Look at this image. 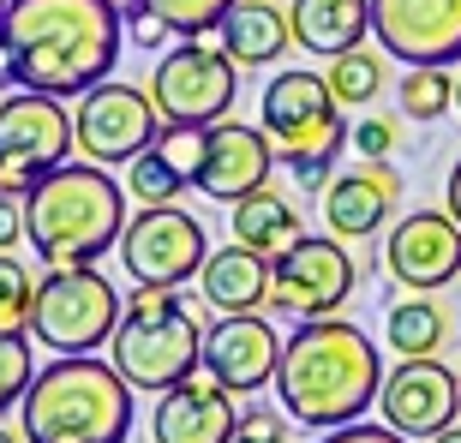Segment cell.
Segmentation results:
<instances>
[{"mask_svg": "<svg viewBox=\"0 0 461 443\" xmlns=\"http://www.w3.org/2000/svg\"><path fill=\"white\" fill-rule=\"evenodd\" d=\"M162 36H174V31L150 13V6H144V0H132V6H126V42H138V49L156 54V42H162Z\"/></svg>", "mask_w": 461, "mask_h": 443, "instance_id": "1f68e13d", "label": "cell"}, {"mask_svg": "<svg viewBox=\"0 0 461 443\" xmlns=\"http://www.w3.org/2000/svg\"><path fill=\"white\" fill-rule=\"evenodd\" d=\"M216 42L228 49L234 67H276L294 49V24L276 0H234L228 18L216 24Z\"/></svg>", "mask_w": 461, "mask_h": 443, "instance_id": "7402d4cb", "label": "cell"}, {"mask_svg": "<svg viewBox=\"0 0 461 443\" xmlns=\"http://www.w3.org/2000/svg\"><path fill=\"white\" fill-rule=\"evenodd\" d=\"M72 150H78V120L67 114V96L18 85L0 108V186L31 192L42 174L72 162Z\"/></svg>", "mask_w": 461, "mask_h": 443, "instance_id": "ba28073f", "label": "cell"}, {"mask_svg": "<svg viewBox=\"0 0 461 443\" xmlns=\"http://www.w3.org/2000/svg\"><path fill=\"white\" fill-rule=\"evenodd\" d=\"M0 24H6V0H0Z\"/></svg>", "mask_w": 461, "mask_h": 443, "instance_id": "60d3db41", "label": "cell"}, {"mask_svg": "<svg viewBox=\"0 0 461 443\" xmlns=\"http://www.w3.org/2000/svg\"><path fill=\"white\" fill-rule=\"evenodd\" d=\"M318 443H413V438H402L395 426H359V420H348V426L324 431Z\"/></svg>", "mask_w": 461, "mask_h": 443, "instance_id": "836d02e7", "label": "cell"}, {"mask_svg": "<svg viewBox=\"0 0 461 443\" xmlns=\"http://www.w3.org/2000/svg\"><path fill=\"white\" fill-rule=\"evenodd\" d=\"M144 6H150V13L162 18L174 36H210L228 18V6H234V0H144Z\"/></svg>", "mask_w": 461, "mask_h": 443, "instance_id": "f546056e", "label": "cell"}, {"mask_svg": "<svg viewBox=\"0 0 461 443\" xmlns=\"http://www.w3.org/2000/svg\"><path fill=\"white\" fill-rule=\"evenodd\" d=\"M426 443H461V426H449V431H438V438H426Z\"/></svg>", "mask_w": 461, "mask_h": 443, "instance_id": "8d00e7d4", "label": "cell"}, {"mask_svg": "<svg viewBox=\"0 0 461 443\" xmlns=\"http://www.w3.org/2000/svg\"><path fill=\"white\" fill-rule=\"evenodd\" d=\"M6 96H13V90H6V85H0V108H6Z\"/></svg>", "mask_w": 461, "mask_h": 443, "instance_id": "ab89813d", "label": "cell"}, {"mask_svg": "<svg viewBox=\"0 0 461 443\" xmlns=\"http://www.w3.org/2000/svg\"><path fill=\"white\" fill-rule=\"evenodd\" d=\"M36 384V354L24 330H0V413H13Z\"/></svg>", "mask_w": 461, "mask_h": 443, "instance_id": "83f0119b", "label": "cell"}, {"mask_svg": "<svg viewBox=\"0 0 461 443\" xmlns=\"http://www.w3.org/2000/svg\"><path fill=\"white\" fill-rule=\"evenodd\" d=\"M0 443H24V431H13V426H0Z\"/></svg>", "mask_w": 461, "mask_h": 443, "instance_id": "74e56055", "label": "cell"}, {"mask_svg": "<svg viewBox=\"0 0 461 443\" xmlns=\"http://www.w3.org/2000/svg\"><path fill=\"white\" fill-rule=\"evenodd\" d=\"M120 270L126 282H144V288H186L198 282L210 258L204 222L186 216L180 204H138V216H126V234H120Z\"/></svg>", "mask_w": 461, "mask_h": 443, "instance_id": "30bf717a", "label": "cell"}, {"mask_svg": "<svg viewBox=\"0 0 461 443\" xmlns=\"http://www.w3.org/2000/svg\"><path fill=\"white\" fill-rule=\"evenodd\" d=\"M359 264L348 258L342 234H306L288 258H276V312H294V318H324L354 294Z\"/></svg>", "mask_w": 461, "mask_h": 443, "instance_id": "7c38bea8", "label": "cell"}, {"mask_svg": "<svg viewBox=\"0 0 461 443\" xmlns=\"http://www.w3.org/2000/svg\"><path fill=\"white\" fill-rule=\"evenodd\" d=\"M384 390V359L366 330L348 318H300V330L282 336V366H276V402L288 420L318 431H336L377 402Z\"/></svg>", "mask_w": 461, "mask_h": 443, "instance_id": "7a4b0ae2", "label": "cell"}, {"mask_svg": "<svg viewBox=\"0 0 461 443\" xmlns=\"http://www.w3.org/2000/svg\"><path fill=\"white\" fill-rule=\"evenodd\" d=\"M120 318L126 300L96 264H49V276H36L31 336L49 354H103Z\"/></svg>", "mask_w": 461, "mask_h": 443, "instance_id": "52a82bcc", "label": "cell"}, {"mask_svg": "<svg viewBox=\"0 0 461 443\" xmlns=\"http://www.w3.org/2000/svg\"><path fill=\"white\" fill-rule=\"evenodd\" d=\"M377 413L402 438H438V431L456 426V413H461V372H449L438 354L402 359L395 372H384Z\"/></svg>", "mask_w": 461, "mask_h": 443, "instance_id": "9a60e30c", "label": "cell"}, {"mask_svg": "<svg viewBox=\"0 0 461 443\" xmlns=\"http://www.w3.org/2000/svg\"><path fill=\"white\" fill-rule=\"evenodd\" d=\"M354 150L366 156V162H384V156L395 150V120L390 114H366L354 126Z\"/></svg>", "mask_w": 461, "mask_h": 443, "instance_id": "4dcf8cb0", "label": "cell"}, {"mask_svg": "<svg viewBox=\"0 0 461 443\" xmlns=\"http://www.w3.org/2000/svg\"><path fill=\"white\" fill-rule=\"evenodd\" d=\"M204 168V126H162L150 150L126 162V192L138 204H174L180 192H198Z\"/></svg>", "mask_w": 461, "mask_h": 443, "instance_id": "d6986e66", "label": "cell"}, {"mask_svg": "<svg viewBox=\"0 0 461 443\" xmlns=\"http://www.w3.org/2000/svg\"><path fill=\"white\" fill-rule=\"evenodd\" d=\"M276 168V144L264 126L252 120H216L204 126V168H198V192L216 204H240L258 186H270Z\"/></svg>", "mask_w": 461, "mask_h": 443, "instance_id": "e0dca14e", "label": "cell"}, {"mask_svg": "<svg viewBox=\"0 0 461 443\" xmlns=\"http://www.w3.org/2000/svg\"><path fill=\"white\" fill-rule=\"evenodd\" d=\"M384 270L413 294H438L461 276V222L449 210H413L384 234Z\"/></svg>", "mask_w": 461, "mask_h": 443, "instance_id": "2e32d148", "label": "cell"}, {"mask_svg": "<svg viewBox=\"0 0 461 443\" xmlns=\"http://www.w3.org/2000/svg\"><path fill=\"white\" fill-rule=\"evenodd\" d=\"M395 108L408 120H420V126L444 120L449 108H456V78H449V67H408L395 78Z\"/></svg>", "mask_w": 461, "mask_h": 443, "instance_id": "484cf974", "label": "cell"}, {"mask_svg": "<svg viewBox=\"0 0 461 443\" xmlns=\"http://www.w3.org/2000/svg\"><path fill=\"white\" fill-rule=\"evenodd\" d=\"M36 276L18 264V252H0V330H31Z\"/></svg>", "mask_w": 461, "mask_h": 443, "instance_id": "f1b7e54d", "label": "cell"}, {"mask_svg": "<svg viewBox=\"0 0 461 443\" xmlns=\"http://www.w3.org/2000/svg\"><path fill=\"white\" fill-rule=\"evenodd\" d=\"M18 240H24V192L0 186V252H18Z\"/></svg>", "mask_w": 461, "mask_h": 443, "instance_id": "d6a6232c", "label": "cell"}, {"mask_svg": "<svg viewBox=\"0 0 461 443\" xmlns=\"http://www.w3.org/2000/svg\"><path fill=\"white\" fill-rule=\"evenodd\" d=\"M234 431H240L234 390H222L210 372H192L174 390L156 395V413H150L156 443H234Z\"/></svg>", "mask_w": 461, "mask_h": 443, "instance_id": "ac0fdd59", "label": "cell"}, {"mask_svg": "<svg viewBox=\"0 0 461 443\" xmlns=\"http://www.w3.org/2000/svg\"><path fill=\"white\" fill-rule=\"evenodd\" d=\"M395 198H402V180H395V168H384V162H359V168L330 174V186H324L330 234H342V240L384 234L390 216H395Z\"/></svg>", "mask_w": 461, "mask_h": 443, "instance_id": "ffe728a7", "label": "cell"}, {"mask_svg": "<svg viewBox=\"0 0 461 443\" xmlns=\"http://www.w3.org/2000/svg\"><path fill=\"white\" fill-rule=\"evenodd\" d=\"M444 210L461 222V156H456V168H449V186H444Z\"/></svg>", "mask_w": 461, "mask_h": 443, "instance_id": "e575fe53", "label": "cell"}, {"mask_svg": "<svg viewBox=\"0 0 461 443\" xmlns=\"http://www.w3.org/2000/svg\"><path fill=\"white\" fill-rule=\"evenodd\" d=\"M372 36L402 67H456L461 0H372Z\"/></svg>", "mask_w": 461, "mask_h": 443, "instance_id": "4fadbf2b", "label": "cell"}, {"mask_svg": "<svg viewBox=\"0 0 461 443\" xmlns=\"http://www.w3.org/2000/svg\"><path fill=\"white\" fill-rule=\"evenodd\" d=\"M258 126L270 132L276 162H288L294 180H300V186H318V192L330 186V168H336L342 144H354L330 78L324 72H306V67H288L264 85V96H258Z\"/></svg>", "mask_w": 461, "mask_h": 443, "instance_id": "5b68a950", "label": "cell"}, {"mask_svg": "<svg viewBox=\"0 0 461 443\" xmlns=\"http://www.w3.org/2000/svg\"><path fill=\"white\" fill-rule=\"evenodd\" d=\"M24 443H126L132 438V384L103 354H54L18 402Z\"/></svg>", "mask_w": 461, "mask_h": 443, "instance_id": "277c9868", "label": "cell"}, {"mask_svg": "<svg viewBox=\"0 0 461 443\" xmlns=\"http://www.w3.org/2000/svg\"><path fill=\"white\" fill-rule=\"evenodd\" d=\"M108 359L120 366V377L144 395L174 390L180 377L204 372V330H198V312L180 300V288H144L138 282L132 300H126V318H120L114 341H108Z\"/></svg>", "mask_w": 461, "mask_h": 443, "instance_id": "8992f818", "label": "cell"}, {"mask_svg": "<svg viewBox=\"0 0 461 443\" xmlns=\"http://www.w3.org/2000/svg\"><path fill=\"white\" fill-rule=\"evenodd\" d=\"M234 443H288V431H246V426H240Z\"/></svg>", "mask_w": 461, "mask_h": 443, "instance_id": "d590c367", "label": "cell"}, {"mask_svg": "<svg viewBox=\"0 0 461 443\" xmlns=\"http://www.w3.org/2000/svg\"><path fill=\"white\" fill-rule=\"evenodd\" d=\"M126 198L103 162H60L24 192V246L42 264H96L126 234Z\"/></svg>", "mask_w": 461, "mask_h": 443, "instance_id": "3957f363", "label": "cell"}, {"mask_svg": "<svg viewBox=\"0 0 461 443\" xmlns=\"http://www.w3.org/2000/svg\"><path fill=\"white\" fill-rule=\"evenodd\" d=\"M449 324H456L449 306H438L431 294H420V300H390L384 336H390L395 359H426V354H444V341L456 336Z\"/></svg>", "mask_w": 461, "mask_h": 443, "instance_id": "d4e9b609", "label": "cell"}, {"mask_svg": "<svg viewBox=\"0 0 461 443\" xmlns=\"http://www.w3.org/2000/svg\"><path fill=\"white\" fill-rule=\"evenodd\" d=\"M330 90H336V103L342 108H366V103H377L384 96V54H372V49H348V54H336L330 60Z\"/></svg>", "mask_w": 461, "mask_h": 443, "instance_id": "4316f807", "label": "cell"}, {"mask_svg": "<svg viewBox=\"0 0 461 443\" xmlns=\"http://www.w3.org/2000/svg\"><path fill=\"white\" fill-rule=\"evenodd\" d=\"M72 120H78V156L85 162H103V168H126L168 126L162 108H156V96H150V85H114V78L90 85L78 96V114Z\"/></svg>", "mask_w": 461, "mask_h": 443, "instance_id": "8fae6325", "label": "cell"}, {"mask_svg": "<svg viewBox=\"0 0 461 443\" xmlns=\"http://www.w3.org/2000/svg\"><path fill=\"white\" fill-rule=\"evenodd\" d=\"M288 24H294V42L306 54L336 60V54L359 49L372 36V0H294Z\"/></svg>", "mask_w": 461, "mask_h": 443, "instance_id": "603a6c76", "label": "cell"}, {"mask_svg": "<svg viewBox=\"0 0 461 443\" xmlns=\"http://www.w3.org/2000/svg\"><path fill=\"white\" fill-rule=\"evenodd\" d=\"M0 36L13 42L18 85L49 96H85L114 78L126 49V13L114 0H6Z\"/></svg>", "mask_w": 461, "mask_h": 443, "instance_id": "6da1fadb", "label": "cell"}, {"mask_svg": "<svg viewBox=\"0 0 461 443\" xmlns=\"http://www.w3.org/2000/svg\"><path fill=\"white\" fill-rule=\"evenodd\" d=\"M276 366H282V330L264 312H222L216 324H204V372L222 390L246 395L276 390Z\"/></svg>", "mask_w": 461, "mask_h": 443, "instance_id": "5bb4252c", "label": "cell"}, {"mask_svg": "<svg viewBox=\"0 0 461 443\" xmlns=\"http://www.w3.org/2000/svg\"><path fill=\"white\" fill-rule=\"evenodd\" d=\"M198 294H204V306H216V312H264L270 294H276V264L234 240V246L204 258Z\"/></svg>", "mask_w": 461, "mask_h": 443, "instance_id": "44dd1931", "label": "cell"}, {"mask_svg": "<svg viewBox=\"0 0 461 443\" xmlns=\"http://www.w3.org/2000/svg\"><path fill=\"white\" fill-rule=\"evenodd\" d=\"M150 96L162 108L168 126H216L228 120L240 96V67L228 60L222 42H204V36H180L150 72Z\"/></svg>", "mask_w": 461, "mask_h": 443, "instance_id": "9c48e42d", "label": "cell"}, {"mask_svg": "<svg viewBox=\"0 0 461 443\" xmlns=\"http://www.w3.org/2000/svg\"><path fill=\"white\" fill-rule=\"evenodd\" d=\"M456 114H461V78H456Z\"/></svg>", "mask_w": 461, "mask_h": 443, "instance_id": "f35d334b", "label": "cell"}, {"mask_svg": "<svg viewBox=\"0 0 461 443\" xmlns=\"http://www.w3.org/2000/svg\"><path fill=\"white\" fill-rule=\"evenodd\" d=\"M234 240L276 264V258H288L294 246L306 240V228H300V210H294L276 186H258L252 198H240V204H234Z\"/></svg>", "mask_w": 461, "mask_h": 443, "instance_id": "cb8c5ba5", "label": "cell"}]
</instances>
